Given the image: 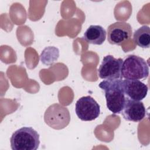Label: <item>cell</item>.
I'll return each mask as SVG.
<instances>
[{"mask_svg": "<svg viewBox=\"0 0 150 150\" xmlns=\"http://www.w3.org/2000/svg\"><path fill=\"white\" fill-rule=\"evenodd\" d=\"M122 81V79L104 80L98 85L104 91L108 109L114 114L121 113L125 102Z\"/></svg>", "mask_w": 150, "mask_h": 150, "instance_id": "obj_1", "label": "cell"}, {"mask_svg": "<svg viewBox=\"0 0 150 150\" xmlns=\"http://www.w3.org/2000/svg\"><path fill=\"white\" fill-rule=\"evenodd\" d=\"M10 143L12 150H36L40 144L39 134L32 127H22L12 134Z\"/></svg>", "mask_w": 150, "mask_h": 150, "instance_id": "obj_2", "label": "cell"}, {"mask_svg": "<svg viewBox=\"0 0 150 150\" xmlns=\"http://www.w3.org/2000/svg\"><path fill=\"white\" fill-rule=\"evenodd\" d=\"M121 72L122 78L125 79L142 80L148 77L149 67L143 58L130 54L123 60Z\"/></svg>", "mask_w": 150, "mask_h": 150, "instance_id": "obj_3", "label": "cell"}, {"mask_svg": "<svg viewBox=\"0 0 150 150\" xmlns=\"http://www.w3.org/2000/svg\"><path fill=\"white\" fill-rule=\"evenodd\" d=\"M44 121L54 129H62L67 127L70 121V115L67 107L58 103L50 105L45 111Z\"/></svg>", "mask_w": 150, "mask_h": 150, "instance_id": "obj_4", "label": "cell"}, {"mask_svg": "<svg viewBox=\"0 0 150 150\" xmlns=\"http://www.w3.org/2000/svg\"><path fill=\"white\" fill-rule=\"evenodd\" d=\"M75 112L81 120L90 121L98 117L100 113V107L91 96H83L76 101Z\"/></svg>", "mask_w": 150, "mask_h": 150, "instance_id": "obj_5", "label": "cell"}, {"mask_svg": "<svg viewBox=\"0 0 150 150\" xmlns=\"http://www.w3.org/2000/svg\"><path fill=\"white\" fill-rule=\"evenodd\" d=\"M123 60L115 59L112 55L105 56L98 69V76L103 80L122 79L121 67Z\"/></svg>", "mask_w": 150, "mask_h": 150, "instance_id": "obj_6", "label": "cell"}, {"mask_svg": "<svg viewBox=\"0 0 150 150\" xmlns=\"http://www.w3.org/2000/svg\"><path fill=\"white\" fill-rule=\"evenodd\" d=\"M131 26L125 22H116L107 28V40L111 45H121L132 36Z\"/></svg>", "mask_w": 150, "mask_h": 150, "instance_id": "obj_7", "label": "cell"}, {"mask_svg": "<svg viewBox=\"0 0 150 150\" xmlns=\"http://www.w3.org/2000/svg\"><path fill=\"white\" fill-rule=\"evenodd\" d=\"M121 113L125 120L139 122L145 117L146 110L142 101L131 100L126 97L125 102Z\"/></svg>", "mask_w": 150, "mask_h": 150, "instance_id": "obj_8", "label": "cell"}, {"mask_svg": "<svg viewBox=\"0 0 150 150\" xmlns=\"http://www.w3.org/2000/svg\"><path fill=\"white\" fill-rule=\"evenodd\" d=\"M122 85L125 96L129 99L141 101L147 95V85L139 80L125 79L122 81Z\"/></svg>", "mask_w": 150, "mask_h": 150, "instance_id": "obj_9", "label": "cell"}, {"mask_svg": "<svg viewBox=\"0 0 150 150\" xmlns=\"http://www.w3.org/2000/svg\"><path fill=\"white\" fill-rule=\"evenodd\" d=\"M106 31L100 25H90L83 35L84 40L90 44L102 45L106 38Z\"/></svg>", "mask_w": 150, "mask_h": 150, "instance_id": "obj_10", "label": "cell"}, {"mask_svg": "<svg viewBox=\"0 0 150 150\" xmlns=\"http://www.w3.org/2000/svg\"><path fill=\"white\" fill-rule=\"evenodd\" d=\"M134 43L142 48H149L150 45V28L144 25L136 30L133 35Z\"/></svg>", "mask_w": 150, "mask_h": 150, "instance_id": "obj_11", "label": "cell"}]
</instances>
